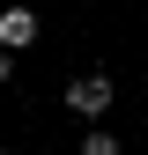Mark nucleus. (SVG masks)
Returning <instances> with one entry per match:
<instances>
[{"mask_svg": "<svg viewBox=\"0 0 148 155\" xmlns=\"http://www.w3.org/2000/svg\"><path fill=\"white\" fill-rule=\"evenodd\" d=\"M111 104H119V81H111V74H74V81H67V111H74V118L104 126Z\"/></svg>", "mask_w": 148, "mask_h": 155, "instance_id": "obj_1", "label": "nucleus"}, {"mask_svg": "<svg viewBox=\"0 0 148 155\" xmlns=\"http://www.w3.org/2000/svg\"><path fill=\"white\" fill-rule=\"evenodd\" d=\"M37 8H22V0H15V8H0V52H30L37 45Z\"/></svg>", "mask_w": 148, "mask_h": 155, "instance_id": "obj_2", "label": "nucleus"}, {"mask_svg": "<svg viewBox=\"0 0 148 155\" xmlns=\"http://www.w3.org/2000/svg\"><path fill=\"white\" fill-rule=\"evenodd\" d=\"M82 155H126V148H119L111 126H89V133H82Z\"/></svg>", "mask_w": 148, "mask_h": 155, "instance_id": "obj_3", "label": "nucleus"}, {"mask_svg": "<svg viewBox=\"0 0 148 155\" xmlns=\"http://www.w3.org/2000/svg\"><path fill=\"white\" fill-rule=\"evenodd\" d=\"M0 81H15V52H0Z\"/></svg>", "mask_w": 148, "mask_h": 155, "instance_id": "obj_4", "label": "nucleus"}]
</instances>
